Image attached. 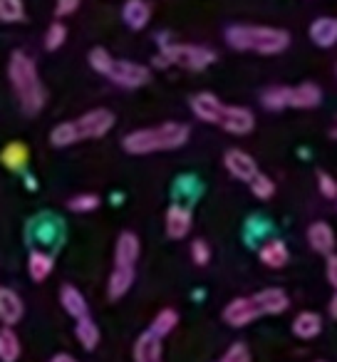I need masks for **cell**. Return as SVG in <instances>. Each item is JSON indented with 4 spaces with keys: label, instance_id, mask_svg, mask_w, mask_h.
I'll return each instance as SVG.
<instances>
[{
    "label": "cell",
    "instance_id": "6da1fadb",
    "mask_svg": "<svg viewBox=\"0 0 337 362\" xmlns=\"http://www.w3.org/2000/svg\"><path fill=\"white\" fill-rule=\"evenodd\" d=\"M290 305V298L280 288H263L253 296L233 298L223 308V322L231 327H246L263 315H280Z\"/></svg>",
    "mask_w": 337,
    "mask_h": 362
},
{
    "label": "cell",
    "instance_id": "7a4b0ae2",
    "mask_svg": "<svg viewBox=\"0 0 337 362\" xmlns=\"http://www.w3.org/2000/svg\"><path fill=\"white\" fill-rule=\"evenodd\" d=\"M189 136H191L189 124H184V122H164V124L129 132L122 139V149L134 156L156 154V151H174L182 149L189 141Z\"/></svg>",
    "mask_w": 337,
    "mask_h": 362
},
{
    "label": "cell",
    "instance_id": "3957f363",
    "mask_svg": "<svg viewBox=\"0 0 337 362\" xmlns=\"http://www.w3.org/2000/svg\"><path fill=\"white\" fill-rule=\"evenodd\" d=\"M8 77L16 90V97L20 102L25 115H37L45 105V87H42L40 77H37L35 60L25 55L23 50H16L8 60Z\"/></svg>",
    "mask_w": 337,
    "mask_h": 362
},
{
    "label": "cell",
    "instance_id": "277c9868",
    "mask_svg": "<svg viewBox=\"0 0 337 362\" xmlns=\"http://www.w3.org/2000/svg\"><path fill=\"white\" fill-rule=\"evenodd\" d=\"M226 42L238 52L280 55L290 45V35L288 30L271 25H231L226 30Z\"/></svg>",
    "mask_w": 337,
    "mask_h": 362
},
{
    "label": "cell",
    "instance_id": "5b68a950",
    "mask_svg": "<svg viewBox=\"0 0 337 362\" xmlns=\"http://www.w3.org/2000/svg\"><path fill=\"white\" fill-rule=\"evenodd\" d=\"M159 65H177L184 70H206L216 62V52L203 45H189V42H174V45L161 47V55L156 57Z\"/></svg>",
    "mask_w": 337,
    "mask_h": 362
},
{
    "label": "cell",
    "instance_id": "8992f818",
    "mask_svg": "<svg viewBox=\"0 0 337 362\" xmlns=\"http://www.w3.org/2000/svg\"><path fill=\"white\" fill-rule=\"evenodd\" d=\"M114 85L124 87V90H136V87H144L146 82L151 80V72L149 67L139 65V62H131V60H114L107 72Z\"/></svg>",
    "mask_w": 337,
    "mask_h": 362
},
{
    "label": "cell",
    "instance_id": "52a82bcc",
    "mask_svg": "<svg viewBox=\"0 0 337 362\" xmlns=\"http://www.w3.org/2000/svg\"><path fill=\"white\" fill-rule=\"evenodd\" d=\"M75 122V129H77V136L82 139H100V136H105L107 132L114 127V115H112L110 110H90L85 112L82 117H77Z\"/></svg>",
    "mask_w": 337,
    "mask_h": 362
},
{
    "label": "cell",
    "instance_id": "ba28073f",
    "mask_svg": "<svg viewBox=\"0 0 337 362\" xmlns=\"http://www.w3.org/2000/svg\"><path fill=\"white\" fill-rule=\"evenodd\" d=\"M218 127L228 134L236 136H246L253 132L256 127V117L248 107H238V105H223L221 117H218Z\"/></svg>",
    "mask_w": 337,
    "mask_h": 362
},
{
    "label": "cell",
    "instance_id": "9c48e42d",
    "mask_svg": "<svg viewBox=\"0 0 337 362\" xmlns=\"http://www.w3.org/2000/svg\"><path fill=\"white\" fill-rule=\"evenodd\" d=\"M223 166H226L228 174L236 176V179H241V181H246V184L258 174L256 159L243 149H228L226 154H223Z\"/></svg>",
    "mask_w": 337,
    "mask_h": 362
},
{
    "label": "cell",
    "instance_id": "30bf717a",
    "mask_svg": "<svg viewBox=\"0 0 337 362\" xmlns=\"http://www.w3.org/2000/svg\"><path fill=\"white\" fill-rule=\"evenodd\" d=\"M166 236L174 238V241H182V238L189 236V231H191V223H194V216L191 211H189L187 206H182V204H174V206L166 209Z\"/></svg>",
    "mask_w": 337,
    "mask_h": 362
},
{
    "label": "cell",
    "instance_id": "8fae6325",
    "mask_svg": "<svg viewBox=\"0 0 337 362\" xmlns=\"http://www.w3.org/2000/svg\"><path fill=\"white\" fill-rule=\"evenodd\" d=\"M25 315V305H23V298L18 296L13 288L0 286V322L8 327L18 325Z\"/></svg>",
    "mask_w": 337,
    "mask_h": 362
},
{
    "label": "cell",
    "instance_id": "7c38bea8",
    "mask_svg": "<svg viewBox=\"0 0 337 362\" xmlns=\"http://www.w3.org/2000/svg\"><path fill=\"white\" fill-rule=\"evenodd\" d=\"M139 251H141V246H139L136 233H131V231L119 233L117 246H114V266L117 268H134L136 258H139Z\"/></svg>",
    "mask_w": 337,
    "mask_h": 362
},
{
    "label": "cell",
    "instance_id": "4fadbf2b",
    "mask_svg": "<svg viewBox=\"0 0 337 362\" xmlns=\"http://www.w3.org/2000/svg\"><path fill=\"white\" fill-rule=\"evenodd\" d=\"M307 243L315 253H322V256H330L335 251V231H332L330 223L325 221H315L307 226Z\"/></svg>",
    "mask_w": 337,
    "mask_h": 362
},
{
    "label": "cell",
    "instance_id": "5bb4252c",
    "mask_svg": "<svg viewBox=\"0 0 337 362\" xmlns=\"http://www.w3.org/2000/svg\"><path fill=\"white\" fill-rule=\"evenodd\" d=\"M191 110H194V115L201 122H206V124H218L223 102L218 100L216 95H211V92H199V95L191 97Z\"/></svg>",
    "mask_w": 337,
    "mask_h": 362
},
{
    "label": "cell",
    "instance_id": "9a60e30c",
    "mask_svg": "<svg viewBox=\"0 0 337 362\" xmlns=\"http://www.w3.org/2000/svg\"><path fill=\"white\" fill-rule=\"evenodd\" d=\"M320 100V87L312 85V82H302L297 87H290V92H288V107H292V110H315Z\"/></svg>",
    "mask_w": 337,
    "mask_h": 362
},
{
    "label": "cell",
    "instance_id": "2e32d148",
    "mask_svg": "<svg viewBox=\"0 0 337 362\" xmlns=\"http://www.w3.org/2000/svg\"><path fill=\"white\" fill-rule=\"evenodd\" d=\"M134 362H164L161 337H156L151 330L141 332L134 342Z\"/></svg>",
    "mask_w": 337,
    "mask_h": 362
},
{
    "label": "cell",
    "instance_id": "e0dca14e",
    "mask_svg": "<svg viewBox=\"0 0 337 362\" xmlns=\"http://www.w3.org/2000/svg\"><path fill=\"white\" fill-rule=\"evenodd\" d=\"M307 33H310V40L317 47L327 50V47H332L337 42V18H327V16L317 18V21H312Z\"/></svg>",
    "mask_w": 337,
    "mask_h": 362
},
{
    "label": "cell",
    "instance_id": "ac0fdd59",
    "mask_svg": "<svg viewBox=\"0 0 337 362\" xmlns=\"http://www.w3.org/2000/svg\"><path fill=\"white\" fill-rule=\"evenodd\" d=\"M122 21L131 30H141L151 21V6L146 0H126L124 8H122Z\"/></svg>",
    "mask_w": 337,
    "mask_h": 362
},
{
    "label": "cell",
    "instance_id": "d6986e66",
    "mask_svg": "<svg viewBox=\"0 0 337 362\" xmlns=\"http://www.w3.org/2000/svg\"><path fill=\"white\" fill-rule=\"evenodd\" d=\"M60 305L65 308L67 315L75 317V320L90 315V308H87L85 296H82V293L77 291L75 286H70V283H65V286L60 288Z\"/></svg>",
    "mask_w": 337,
    "mask_h": 362
},
{
    "label": "cell",
    "instance_id": "ffe728a7",
    "mask_svg": "<svg viewBox=\"0 0 337 362\" xmlns=\"http://www.w3.org/2000/svg\"><path fill=\"white\" fill-rule=\"evenodd\" d=\"M258 258H261L263 266L278 271V268H285L288 266V261H290V251H288V246L280 241V238H273V241H268L266 246L261 248Z\"/></svg>",
    "mask_w": 337,
    "mask_h": 362
},
{
    "label": "cell",
    "instance_id": "44dd1931",
    "mask_svg": "<svg viewBox=\"0 0 337 362\" xmlns=\"http://www.w3.org/2000/svg\"><path fill=\"white\" fill-rule=\"evenodd\" d=\"M320 330H322V317L312 310H302L292 320V335L300 337V340H312L315 335H320Z\"/></svg>",
    "mask_w": 337,
    "mask_h": 362
},
{
    "label": "cell",
    "instance_id": "7402d4cb",
    "mask_svg": "<svg viewBox=\"0 0 337 362\" xmlns=\"http://www.w3.org/2000/svg\"><path fill=\"white\" fill-rule=\"evenodd\" d=\"M134 276H136L134 268H117L114 266V271H112V276H110V283H107V296H110L112 300H119L122 296H126L131 283H134Z\"/></svg>",
    "mask_w": 337,
    "mask_h": 362
},
{
    "label": "cell",
    "instance_id": "603a6c76",
    "mask_svg": "<svg viewBox=\"0 0 337 362\" xmlns=\"http://www.w3.org/2000/svg\"><path fill=\"white\" fill-rule=\"evenodd\" d=\"M20 337H18V332L13 327L6 325L0 330V362H18L20 360Z\"/></svg>",
    "mask_w": 337,
    "mask_h": 362
},
{
    "label": "cell",
    "instance_id": "cb8c5ba5",
    "mask_svg": "<svg viewBox=\"0 0 337 362\" xmlns=\"http://www.w3.org/2000/svg\"><path fill=\"white\" fill-rule=\"evenodd\" d=\"M75 337L85 350L92 352L97 345H100V327H97V322L92 320L90 315H85L75 322Z\"/></svg>",
    "mask_w": 337,
    "mask_h": 362
},
{
    "label": "cell",
    "instance_id": "d4e9b609",
    "mask_svg": "<svg viewBox=\"0 0 337 362\" xmlns=\"http://www.w3.org/2000/svg\"><path fill=\"white\" fill-rule=\"evenodd\" d=\"M52 268H55V263H52V258L47 256V253L42 251H32L30 258H28V273H30V278L35 283H42L50 278Z\"/></svg>",
    "mask_w": 337,
    "mask_h": 362
},
{
    "label": "cell",
    "instance_id": "484cf974",
    "mask_svg": "<svg viewBox=\"0 0 337 362\" xmlns=\"http://www.w3.org/2000/svg\"><path fill=\"white\" fill-rule=\"evenodd\" d=\"M177 325H179V313L174 310V308H164V310H159L154 315L149 330L154 332L156 337H166L169 332H174V327Z\"/></svg>",
    "mask_w": 337,
    "mask_h": 362
},
{
    "label": "cell",
    "instance_id": "4316f807",
    "mask_svg": "<svg viewBox=\"0 0 337 362\" xmlns=\"http://www.w3.org/2000/svg\"><path fill=\"white\" fill-rule=\"evenodd\" d=\"M50 141H52V146H60V149L77 144V141H80V136H77L75 122H60V124L50 132Z\"/></svg>",
    "mask_w": 337,
    "mask_h": 362
},
{
    "label": "cell",
    "instance_id": "83f0119b",
    "mask_svg": "<svg viewBox=\"0 0 337 362\" xmlns=\"http://www.w3.org/2000/svg\"><path fill=\"white\" fill-rule=\"evenodd\" d=\"M0 161L13 171L20 169V166H25V161H28V146L20 144V141H13V144H8L6 149H3Z\"/></svg>",
    "mask_w": 337,
    "mask_h": 362
},
{
    "label": "cell",
    "instance_id": "f1b7e54d",
    "mask_svg": "<svg viewBox=\"0 0 337 362\" xmlns=\"http://www.w3.org/2000/svg\"><path fill=\"white\" fill-rule=\"evenodd\" d=\"M288 92H290V87H283V85L268 87V90L261 95L263 107H266V110H273V112L285 110V107H288Z\"/></svg>",
    "mask_w": 337,
    "mask_h": 362
},
{
    "label": "cell",
    "instance_id": "f546056e",
    "mask_svg": "<svg viewBox=\"0 0 337 362\" xmlns=\"http://www.w3.org/2000/svg\"><path fill=\"white\" fill-rule=\"evenodd\" d=\"M248 187H251L253 197L263 199V202H266V199H271L273 194H276V184H273V179H271V176H266V174H261V171H258V174L253 176L251 181H248Z\"/></svg>",
    "mask_w": 337,
    "mask_h": 362
},
{
    "label": "cell",
    "instance_id": "4dcf8cb0",
    "mask_svg": "<svg viewBox=\"0 0 337 362\" xmlns=\"http://www.w3.org/2000/svg\"><path fill=\"white\" fill-rule=\"evenodd\" d=\"M0 21L3 23L25 21V6H23V0H0Z\"/></svg>",
    "mask_w": 337,
    "mask_h": 362
},
{
    "label": "cell",
    "instance_id": "1f68e13d",
    "mask_svg": "<svg viewBox=\"0 0 337 362\" xmlns=\"http://www.w3.org/2000/svg\"><path fill=\"white\" fill-rule=\"evenodd\" d=\"M97 206H100V197H97V194H77V197H72L70 202H67V209H70L72 214H90V211H95Z\"/></svg>",
    "mask_w": 337,
    "mask_h": 362
},
{
    "label": "cell",
    "instance_id": "d6a6232c",
    "mask_svg": "<svg viewBox=\"0 0 337 362\" xmlns=\"http://www.w3.org/2000/svg\"><path fill=\"white\" fill-rule=\"evenodd\" d=\"M65 40H67V28L62 25L60 21L52 23V25L47 28V33H45V47L50 52H55V50H60V47L65 45Z\"/></svg>",
    "mask_w": 337,
    "mask_h": 362
},
{
    "label": "cell",
    "instance_id": "836d02e7",
    "mask_svg": "<svg viewBox=\"0 0 337 362\" xmlns=\"http://www.w3.org/2000/svg\"><path fill=\"white\" fill-rule=\"evenodd\" d=\"M112 62H114V57H112L105 47H95V50H90V65H92V70L100 72V75L107 77Z\"/></svg>",
    "mask_w": 337,
    "mask_h": 362
},
{
    "label": "cell",
    "instance_id": "e575fe53",
    "mask_svg": "<svg viewBox=\"0 0 337 362\" xmlns=\"http://www.w3.org/2000/svg\"><path fill=\"white\" fill-rule=\"evenodd\" d=\"M221 362H251V350L243 342H233L226 352H223Z\"/></svg>",
    "mask_w": 337,
    "mask_h": 362
},
{
    "label": "cell",
    "instance_id": "d590c367",
    "mask_svg": "<svg viewBox=\"0 0 337 362\" xmlns=\"http://www.w3.org/2000/svg\"><path fill=\"white\" fill-rule=\"evenodd\" d=\"M191 258L196 266H208V261H211V248H208V243L196 238V241L191 243Z\"/></svg>",
    "mask_w": 337,
    "mask_h": 362
},
{
    "label": "cell",
    "instance_id": "8d00e7d4",
    "mask_svg": "<svg viewBox=\"0 0 337 362\" xmlns=\"http://www.w3.org/2000/svg\"><path fill=\"white\" fill-rule=\"evenodd\" d=\"M317 189L325 199H337V181L332 179L327 171H320L317 174Z\"/></svg>",
    "mask_w": 337,
    "mask_h": 362
},
{
    "label": "cell",
    "instance_id": "74e56055",
    "mask_svg": "<svg viewBox=\"0 0 337 362\" xmlns=\"http://www.w3.org/2000/svg\"><path fill=\"white\" fill-rule=\"evenodd\" d=\"M80 8V0H57L55 3V16L57 18H67Z\"/></svg>",
    "mask_w": 337,
    "mask_h": 362
},
{
    "label": "cell",
    "instance_id": "f35d334b",
    "mask_svg": "<svg viewBox=\"0 0 337 362\" xmlns=\"http://www.w3.org/2000/svg\"><path fill=\"white\" fill-rule=\"evenodd\" d=\"M325 276H327V283L337 291V256L330 253L327 256V263H325Z\"/></svg>",
    "mask_w": 337,
    "mask_h": 362
},
{
    "label": "cell",
    "instance_id": "ab89813d",
    "mask_svg": "<svg viewBox=\"0 0 337 362\" xmlns=\"http://www.w3.org/2000/svg\"><path fill=\"white\" fill-rule=\"evenodd\" d=\"M47 362H77V360H75L72 355H67V352H57V355H55V357H50Z\"/></svg>",
    "mask_w": 337,
    "mask_h": 362
},
{
    "label": "cell",
    "instance_id": "60d3db41",
    "mask_svg": "<svg viewBox=\"0 0 337 362\" xmlns=\"http://www.w3.org/2000/svg\"><path fill=\"white\" fill-rule=\"evenodd\" d=\"M330 315L337 320V293H335V296H332V300H330Z\"/></svg>",
    "mask_w": 337,
    "mask_h": 362
},
{
    "label": "cell",
    "instance_id": "b9f144b4",
    "mask_svg": "<svg viewBox=\"0 0 337 362\" xmlns=\"http://www.w3.org/2000/svg\"><path fill=\"white\" fill-rule=\"evenodd\" d=\"M332 136H337V127H335V129H332Z\"/></svg>",
    "mask_w": 337,
    "mask_h": 362
},
{
    "label": "cell",
    "instance_id": "7bdbcfd3",
    "mask_svg": "<svg viewBox=\"0 0 337 362\" xmlns=\"http://www.w3.org/2000/svg\"><path fill=\"white\" fill-rule=\"evenodd\" d=\"M335 75H337V65H335Z\"/></svg>",
    "mask_w": 337,
    "mask_h": 362
},
{
    "label": "cell",
    "instance_id": "ee69618b",
    "mask_svg": "<svg viewBox=\"0 0 337 362\" xmlns=\"http://www.w3.org/2000/svg\"><path fill=\"white\" fill-rule=\"evenodd\" d=\"M317 362H322V360H317Z\"/></svg>",
    "mask_w": 337,
    "mask_h": 362
},
{
    "label": "cell",
    "instance_id": "f6af8a7d",
    "mask_svg": "<svg viewBox=\"0 0 337 362\" xmlns=\"http://www.w3.org/2000/svg\"><path fill=\"white\" fill-rule=\"evenodd\" d=\"M218 362H221V360H218Z\"/></svg>",
    "mask_w": 337,
    "mask_h": 362
}]
</instances>
